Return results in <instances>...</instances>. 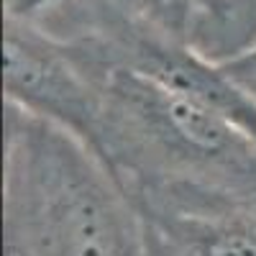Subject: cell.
I'll list each match as a JSON object with an SVG mask.
<instances>
[{"label":"cell","instance_id":"4","mask_svg":"<svg viewBox=\"0 0 256 256\" xmlns=\"http://www.w3.org/2000/svg\"><path fill=\"white\" fill-rule=\"evenodd\" d=\"M3 84L8 105L95 148L102 98L92 72L67 38L10 10L3 18Z\"/></svg>","mask_w":256,"mask_h":256},{"label":"cell","instance_id":"5","mask_svg":"<svg viewBox=\"0 0 256 256\" xmlns=\"http://www.w3.org/2000/svg\"><path fill=\"white\" fill-rule=\"evenodd\" d=\"M148 256H256V216L131 200Z\"/></svg>","mask_w":256,"mask_h":256},{"label":"cell","instance_id":"8","mask_svg":"<svg viewBox=\"0 0 256 256\" xmlns=\"http://www.w3.org/2000/svg\"><path fill=\"white\" fill-rule=\"evenodd\" d=\"M59 0H6V10L26 16V18H38L41 10H49Z\"/></svg>","mask_w":256,"mask_h":256},{"label":"cell","instance_id":"6","mask_svg":"<svg viewBox=\"0 0 256 256\" xmlns=\"http://www.w3.org/2000/svg\"><path fill=\"white\" fill-rule=\"evenodd\" d=\"M156 24L174 31L195 49L210 56V34L223 36L228 24H238L241 10H233L230 0H134Z\"/></svg>","mask_w":256,"mask_h":256},{"label":"cell","instance_id":"2","mask_svg":"<svg viewBox=\"0 0 256 256\" xmlns=\"http://www.w3.org/2000/svg\"><path fill=\"white\" fill-rule=\"evenodd\" d=\"M3 254L148 256L123 184L64 128L6 102Z\"/></svg>","mask_w":256,"mask_h":256},{"label":"cell","instance_id":"1","mask_svg":"<svg viewBox=\"0 0 256 256\" xmlns=\"http://www.w3.org/2000/svg\"><path fill=\"white\" fill-rule=\"evenodd\" d=\"M67 41L102 98L92 154L128 198L256 216L254 138L192 95Z\"/></svg>","mask_w":256,"mask_h":256},{"label":"cell","instance_id":"7","mask_svg":"<svg viewBox=\"0 0 256 256\" xmlns=\"http://www.w3.org/2000/svg\"><path fill=\"white\" fill-rule=\"evenodd\" d=\"M220 64V70L238 84L244 88L251 98H256V41L244 49H238L233 56L228 59H216Z\"/></svg>","mask_w":256,"mask_h":256},{"label":"cell","instance_id":"3","mask_svg":"<svg viewBox=\"0 0 256 256\" xmlns=\"http://www.w3.org/2000/svg\"><path fill=\"white\" fill-rule=\"evenodd\" d=\"M56 6L64 8L56 20L70 31L64 38L192 95L256 141V98L238 88L216 59L156 24L134 0H59Z\"/></svg>","mask_w":256,"mask_h":256}]
</instances>
